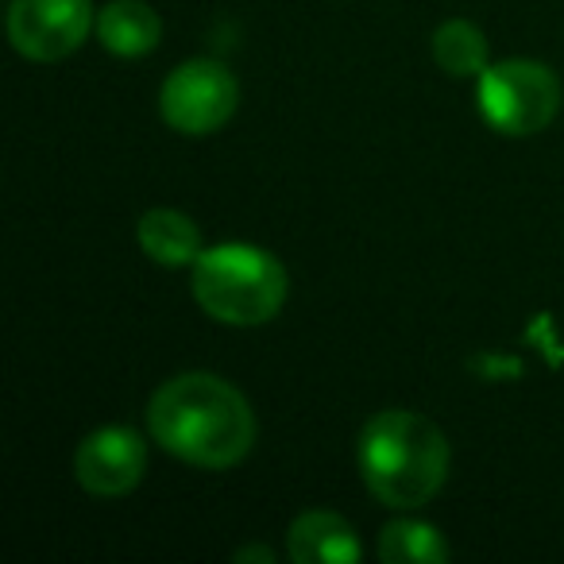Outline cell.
Segmentation results:
<instances>
[{"label":"cell","instance_id":"cell-1","mask_svg":"<svg viewBox=\"0 0 564 564\" xmlns=\"http://www.w3.org/2000/svg\"><path fill=\"white\" fill-rule=\"evenodd\" d=\"M148 430L178 460L194 468H232L256 445V414L232 383L189 371L151 394Z\"/></svg>","mask_w":564,"mask_h":564},{"label":"cell","instance_id":"cell-2","mask_svg":"<svg viewBox=\"0 0 564 564\" xmlns=\"http://www.w3.org/2000/svg\"><path fill=\"white\" fill-rule=\"evenodd\" d=\"M360 471L379 502L417 510L445 487L448 441L425 414L383 410L360 433Z\"/></svg>","mask_w":564,"mask_h":564},{"label":"cell","instance_id":"cell-3","mask_svg":"<svg viewBox=\"0 0 564 564\" xmlns=\"http://www.w3.org/2000/svg\"><path fill=\"white\" fill-rule=\"evenodd\" d=\"M194 299L213 322L267 325L286 302V267L256 243H220L197 256Z\"/></svg>","mask_w":564,"mask_h":564},{"label":"cell","instance_id":"cell-4","mask_svg":"<svg viewBox=\"0 0 564 564\" xmlns=\"http://www.w3.org/2000/svg\"><path fill=\"white\" fill-rule=\"evenodd\" d=\"M479 112L502 135H533L561 112V82L545 63L507 58L479 74Z\"/></svg>","mask_w":564,"mask_h":564},{"label":"cell","instance_id":"cell-5","mask_svg":"<svg viewBox=\"0 0 564 564\" xmlns=\"http://www.w3.org/2000/svg\"><path fill=\"white\" fill-rule=\"evenodd\" d=\"M240 105V86L232 70L213 58H194L166 74L163 94H159V112L182 135H209L232 120Z\"/></svg>","mask_w":564,"mask_h":564},{"label":"cell","instance_id":"cell-6","mask_svg":"<svg viewBox=\"0 0 564 564\" xmlns=\"http://www.w3.org/2000/svg\"><path fill=\"white\" fill-rule=\"evenodd\" d=\"M97 28L89 0H12L9 40L32 63H58L74 55Z\"/></svg>","mask_w":564,"mask_h":564},{"label":"cell","instance_id":"cell-7","mask_svg":"<svg viewBox=\"0 0 564 564\" xmlns=\"http://www.w3.org/2000/svg\"><path fill=\"white\" fill-rule=\"evenodd\" d=\"M143 468H148V445L128 425H105V430L89 433L74 456V476L97 499H120V495L135 491Z\"/></svg>","mask_w":564,"mask_h":564},{"label":"cell","instance_id":"cell-8","mask_svg":"<svg viewBox=\"0 0 564 564\" xmlns=\"http://www.w3.org/2000/svg\"><path fill=\"white\" fill-rule=\"evenodd\" d=\"M286 549L299 564H356L364 553L356 530L333 510H306L294 518Z\"/></svg>","mask_w":564,"mask_h":564},{"label":"cell","instance_id":"cell-9","mask_svg":"<svg viewBox=\"0 0 564 564\" xmlns=\"http://www.w3.org/2000/svg\"><path fill=\"white\" fill-rule=\"evenodd\" d=\"M135 240H140L143 256L159 267H194L202 256V232L197 225L178 209H151L135 225Z\"/></svg>","mask_w":564,"mask_h":564},{"label":"cell","instance_id":"cell-10","mask_svg":"<svg viewBox=\"0 0 564 564\" xmlns=\"http://www.w3.org/2000/svg\"><path fill=\"white\" fill-rule=\"evenodd\" d=\"M159 35H163V20L143 0H112L97 12V40L120 58H140L155 51Z\"/></svg>","mask_w":564,"mask_h":564},{"label":"cell","instance_id":"cell-11","mask_svg":"<svg viewBox=\"0 0 564 564\" xmlns=\"http://www.w3.org/2000/svg\"><path fill=\"white\" fill-rule=\"evenodd\" d=\"M379 556L387 564H445L448 545L437 525L417 522V518H402V522H391L383 530Z\"/></svg>","mask_w":564,"mask_h":564},{"label":"cell","instance_id":"cell-12","mask_svg":"<svg viewBox=\"0 0 564 564\" xmlns=\"http://www.w3.org/2000/svg\"><path fill=\"white\" fill-rule=\"evenodd\" d=\"M433 58L453 78H471L487 70V40L468 20H448L433 32Z\"/></svg>","mask_w":564,"mask_h":564},{"label":"cell","instance_id":"cell-13","mask_svg":"<svg viewBox=\"0 0 564 564\" xmlns=\"http://www.w3.org/2000/svg\"><path fill=\"white\" fill-rule=\"evenodd\" d=\"M236 561H271V549H240Z\"/></svg>","mask_w":564,"mask_h":564}]
</instances>
